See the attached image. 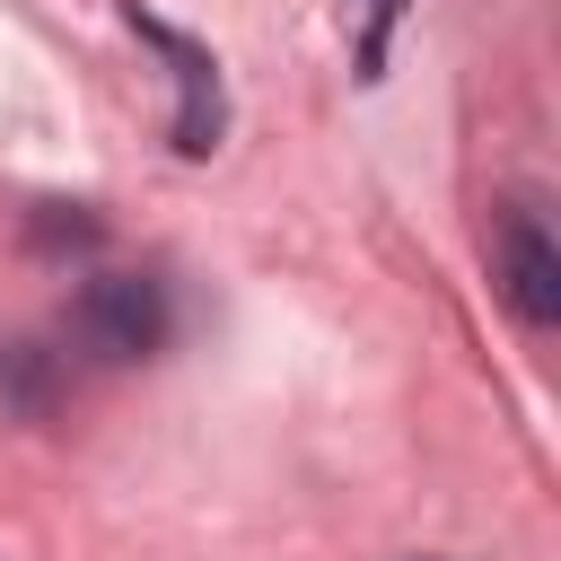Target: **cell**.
<instances>
[{
  "label": "cell",
  "instance_id": "cell-3",
  "mask_svg": "<svg viewBox=\"0 0 561 561\" xmlns=\"http://www.w3.org/2000/svg\"><path fill=\"white\" fill-rule=\"evenodd\" d=\"M500 298L526 316V324H561V245H552V228L517 202V210H500Z\"/></svg>",
  "mask_w": 561,
  "mask_h": 561
},
{
  "label": "cell",
  "instance_id": "cell-6",
  "mask_svg": "<svg viewBox=\"0 0 561 561\" xmlns=\"http://www.w3.org/2000/svg\"><path fill=\"white\" fill-rule=\"evenodd\" d=\"M35 245H96V219H35Z\"/></svg>",
  "mask_w": 561,
  "mask_h": 561
},
{
  "label": "cell",
  "instance_id": "cell-1",
  "mask_svg": "<svg viewBox=\"0 0 561 561\" xmlns=\"http://www.w3.org/2000/svg\"><path fill=\"white\" fill-rule=\"evenodd\" d=\"M70 342L105 368H131L167 342V289L149 272H96L79 298H70Z\"/></svg>",
  "mask_w": 561,
  "mask_h": 561
},
{
  "label": "cell",
  "instance_id": "cell-7",
  "mask_svg": "<svg viewBox=\"0 0 561 561\" xmlns=\"http://www.w3.org/2000/svg\"><path fill=\"white\" fill-rule=\"evenodd\" d=\"M412 561H438V552H412Z\"/></svg>",
  "mask_w": 561,
  "mask_h": 561
},
{
  "label": "cell",
  "instance_id": "cell-4",
  "mask_svg": "<svg viewBox=\"0 0 561 561\" xmlns=\"http://www.w3.org/2000/svg\"><path fill=\"white\" fill-rule=\"evenodd\" d=\"M0 403L53 412V351H44V342H9V351H0Z\"/></svg>",
  "mask_w": 561,
  "mask_h": 561
},
{
  "label": "cell",
  "instance_id": "cell-5",
  "mask_svg": "<svg viewBox=\"0 0 561 561\" xmlns=\"http://www.w3.org/2000/svg\"><path fill=\"white\" fill-rule=\"evenodd\" d=\"M403 9H412V0H351V26H359V79L386 70V44H394Z\"/></svg>",
  "mask_w": 561,
  "mask_h": 561
},
{
  "label": "cell",
  "instance_id": "cell-2",
  "mask_svg": "<svg viewBox=\"0 0 561 561\" xmlns=\"http://www.w3.org/2000/svg\"><path fill=\"white\" fill-rule=\"evenodd\" d=\"M131 26H140V44H158L167 61H175V158H210L219 149V131H228V96H219V61H210V44H193V35H175L167 18H149L140 0H131Z\"/></svg>",
  "mask_w": 561,
  "mask_h": 561
}]
</instances>
